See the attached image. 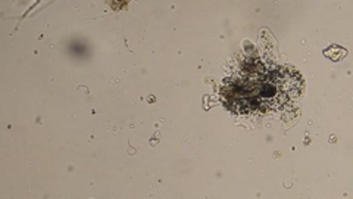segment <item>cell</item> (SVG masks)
I'll list each match as a JSON object with an SVG mask.
<instances>
[{"mask_svg":"<svg viewBox=\"0 0 353 199\" xmlns=\"http://www.w3.org/2000/svg\"><path fill=\"white\" fill-rule=\"evenodd\" d=\"M303 79L292 66H255L228 79L223 104L234 114H263L299 97Z\"/></svg>","mask_w":353,"mask_h":199,"instance_id":"cell-1","label":"cell"}]
</instances>
